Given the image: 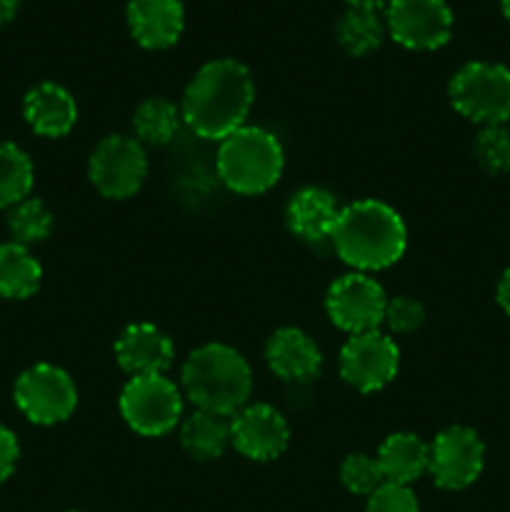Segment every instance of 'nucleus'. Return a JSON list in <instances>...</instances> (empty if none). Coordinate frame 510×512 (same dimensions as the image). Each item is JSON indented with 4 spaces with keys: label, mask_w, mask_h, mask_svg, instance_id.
Listing matches in <instances>:
<instances>
[{
    "label": "nucleus",
    "mask_w": 510,
    "mask_h": 512,
    "mask_svg": "<svg viewBox=\"0 0 510 512\" xmlns=\"http://www.w3.org/2000/svg\"><path fill=\"white\" fill-rule=\"evenodd\" d=\"M255 100L250 70L233 58L205 63L183 93V123L198 138L225 140L248 120Z\"/></svg>",
    "instance_id": "f257e3e1"
},
{
    "label": "nucleus",
    "mask_w": 510,
    "mask_h": 512,
    "mask_svg": "<svg viewBox=\"0 0 510 512\" xmlns=\"http://www.w3.org/2000/svg\"><path fill=\"white\" fill-rule=\"evenodd\" d=\"M330 243L355 273H370L390 268L403 258L408 230L398 210L383 200H355L340 210Z\"/></svg>",
    "instance_id": "f03ea898"
},
{
    "label": "nucleus",
    "mask_w": 510,
    "mask_h": 512,
    "mask_svg": "<svg viewBox=\"0 0 510 512\" xmlns=\"http://www.w3.org/2000/svg\"><path fill=\"white\" fill-rule=\"evenodd\" d=\"M183 393L195 410L233 418L248 405L253 373L243 355L223 343L200 345L183 365Z\"/></svg>",
    "instance_id": "7ed1b4c3"
},
{
    "label": "nucleus",
    "mask_w": 510,
    "mask_h": 512,
    "mask_svg": "<svg viewBox=\"0 0 510 512\" xmlns=\"http://www.w3.org/2000/svg\"><path fill=\"white\" fill-rule=\"evenodd\" d=\"M218 178L238 195L268 193L283 175L285 153L280 140L258 125H243L220 140Z\"/></svg>",
    "instance_id": "20e7f679"
},
{
    "label": "nucleus",
    "mask_w": 510,
    "mask_h": 512,
    "mask_svg": "<svg viewBox=\"0 0 510 512\" xmlns=\"http://www.w3.org/2000/svg\"><path fill=\"white\" fill-rule=\"evenodd\" d=\"M450 105L463 118L478 125H508L510 120V68L490 60L465 63L450 78Z\"/></svg>",
    "instance_id": "39448f33"
},
{
    "label": "nucleus",
    "mask_w": 510,
    "mask_h": 512,
    "mask_svg": "<svg viewBox=\"0 0 510 512\" xmlns=\"http://www.w3.org/2000/svg\"><path fill=\"white\" fill-rule=\"evenodd\" d=\"M120 415L143 438H160L180 423L183 393L165 375L130 378L120 393Z\"/></svg>",
    "instance_id": "423d86ee"
},
{
    "label": "nucleus",
    "mask_w": 510,
    "mask_h": 512,
    "mask_svg": "<svg viewBox=\"0 0 510 512\" xmlns=\"http://www.w3.org/2000/svg\"><path fill=\"white\" fill-rule=\"evenodd\" d=\"M88 178L105 198H133L148 178L145 148L130 135H108L90 153Z\"/></svg>",
    "instance_id": "0eeeda50"
},
{
    "label": "nucleus",
    "mask_w": 510,
    "mask_h": 512,
    "mask_svg": "<svg viewBox=\"0 0 510 512\" xmlns=\"http://www.w3.org/2000/svg\"><path fill=\"white\" fill-rule=\"evenodd\" d=\"M15 405L35 425H55L68 420L78 405V390L63 368L38 363L25 370L13 388Z\"/></svg>",
    "instance_id": "6e6552de"
},
{
    "label": "nucleus",
    "mask_w": 510,
    "mask_h": 512,
    "mask_svg": "<svg viewBox=\"0 0 510 512\" xmlns=\"http://www.w3.org/2000/svg\"><path fill=\"white\" fill-rule=\"evenodd\" d=\"M385 305L388 295L383 285L368 273H355V270L335 280L325 295L330 323L350 335L378 330L383 325Z\"/></svg>",
    "instance_id": "1a4fd4ad"
},
{
    "label": "nucleus",
    "mask_w": 510,
    "mask_h": 512,
    "mask_svg": "<svg viewBox=\"0 0 510 512\" xmlns=\"http://www.w3.org/2000/svg\"><path fill=\"white\" fill-rule=\"evenodd\" d=\"M385 30L408 50H438L453 35V10L445 0H390Z\"/></svg>",
    "instance_id": "9d476101"
},
{
    "label": "nucleus",
    "mask_w": 510,
    "mask_h": 512,
    "mask_svg": "<svg viewBox=\"0 0 510 512\" xmlns=\"http://www.w3.org/2000/svg\"><path fill=\"white\" fill-rule=\"evenodd\" d=\"M400 368V350L388 333L350 335L340 350V378L358 393H375L393 383Z\"/></svg>",
    "instance_id": "9b49d317"
},
{
    "label": "nucleus",
    "mask_w": 510,
    "mask_h": 512,
    "mask_svg": "<svg viewBox=\"0 0 510 512\" xmlns=\"http://www.w3.org/2000/svg\"><path fill=\"white\" fill-rule=\"evenodd\" d=\"M485 468V443L473 428L450 425L430 443L428 473L443 490H465Z\"/></svg>",
    "instance_id": "f8f14e48"
},
{
    "label": "nucleus",
    "mask_w": 510,
    "mask_h": 512,
    "mask_svg": "<svg viewBox=\"0 0 510 512\" xmlns=\"http://www.w3.org/2000/svg\"><path fill=\"white\" fill-rule=\"evenodd\" d=\"M288 440V423L273 405L248 403L230 418V445L255 463L278 460L288 450Z\"/></svg>",
    "instance_id": "ddd939ff"
},
{
    "label": "nucleus",
    "mask_w": 510,
    "mask_h": 512,
    "mask_svg": "<svg viewBox=\"0 0 510 512\" xmlns=\"http://www.w3.org/2000/svg\"><path fill=\"white\" fill-rule=\"evenodd\" d=\"M173 340L153 323H133L115 340V360L130 378L165 375L173 365Z\"/></svg>",
    "instance_id": "4468645a"
},
{
    "label": "nucleus",
    "mask_w": 510,
    "mask_h": 512,
    "mask_svg": "<svg viewBox=\"0 0 510 512\" xmlns=\"http://www.w3.org/2000/svg\"><path fill=\"white\" fill-rule=\"evenodd\" d=\"M130 35L145 50H165L175 45L185 28L183 0H128Z\"/></svg>",
    "instance_id": "2eb2a0df"
},
{
    "label": "nucleus",
    "mask_w": 510,
    "mask_h": 512,
    "mask_svg": "<svg viewBox=\"0 0 510 512\" xmlns=\"http://www.w3.org/2000/svg\"><path fill=\"white\" fill-rule=\"evenodd\" d=\"M265 363L285 383H310L320 375L323 353L303 330L280 328L265 343Z\"/></svg>",
    "instance_id": "dca6fc26"
},
{
    "label": "nucleus",
    "mask_w": 510,
    "mask_h": 512,
    "mask_svg": "<svg viewBox=\"0 0 510 512\" xmlns=\"http://www.w3.org/2000/svg\"><path fill=\"white\" fill-rule=\"evenodd\" d=\"M340 205L335 200L333 193H328L325 188H300L298 193H293V198L288 200V208H285V223L288 230L300 238L303 243L320 245L325 240L333 238L335 223L340 218Z\"/></svg>",
    "instance_id": "f3484780"
},
{
    "label": "nucleus",
    "mask_w": 510,
    "mask_h": 512,
    "mask_svg": "<svg viewBox=\"0 0 510 512\" xmlns=\"http://www.w3.org/2000/svg\"><path fill=\"white\" fill-rule=\"evenodd\" d=\"M23 115L40 138H63L78 123V105L63 85L38 83L25 93Z\"/></svg>",
    "instance_id": "a211bd4d"
},
{
    "label": "nucleus",
    "mask_w": 510,
    "mask_h": 512,
    "mask_svg": "<svg viewBox=\"0 0 510 512\" xmlns=\"http://www.w3.org/2000/svg\"><path fill=\"white\" fill-rule=\"evenodd\" d=\"M375 458L383 470L385 483L410 485L428 473L430 445L415 433H393L383 440Z\"/></svg>",
    "instance_id": "6ab92c4d"
},
{
    "label": "nucleus",
    "mask_w": 510,
    "mask_h": 512,
    "mask_svg": "<svg viewBox=\"0 0 510 512\" xmlns=\"http://www.w3.org/2000/svg\"><path fill=\"white\" fill-rule=\"evenodd\" d=\"M180 445L195 460H218L230 445V420L225 415L195 410L180 425Z\"/></svg>",
    "instance_id": "aec40b11"
},
{
    "label": "nucleus",
    "mask_w": 510,
    "mask_h": 512,
    "mask_svg": "<svg viewBox=\"0 0 510 512\" xmlns=\"http://www.w3.org/2000/svg\"><path fill=\"white\" fill-rule=\"evenodd\" d=\"M43 280V268L25 245L0 243V298H33Z\"/></svg>",
    "instance_id": "412c9836"
},
{
    "label": "nucleus",
    "mask_w": 510,
    "mask_h": 512,
    "mask_svg": "<svg viewBox=\"0 0 510 512\" xmlns=\"http://www.w3.org/2000/svg\"><path fill=\"white\" fill-rule=\"evenodd\" d=\"M335 38L345 53L353 58H363L383 43L385 20H380L378 10L348 8L335 23Z\"/></svg>",
    "instance_id": "4be33fe9"
},
{
    "label": "nucleus",
    "mask_w": 510,
    "mask_h": 512,
    "mask_svg": "<svg viewBox=\"0 0 510 512\" xmlns=\"http://www.w3.org/2000/svg\"><path fill=\"white\" fill-rule=\"evenodd\" d=\"M183 123V113L168 98H145L133 113L135 140L140 145H168Z\"/></svg>",
    "instance_id": "5701e85b"
},
{
    "label": "nucleus",
    "mask_w": 510,
    "mask_h": 512,
    "mask_svg": "<svg viewBox=\"0 0 510 512\" xmlns=\"http://www.w3.org/2000/svg\"><path fill=\"white\" fill-rule=\"evenodd\" d=\"M35 173L33 160L15 143H0V208H13L20 200L30 198Z\"/></svg>",
    "instance_id": "b1692460"
},
{
    "label": "nucleus",
    "mask_w": 510,
    "mask_h": 512,
    "mask_svg": "<svg viewBox=\"0 0 510 512\" xmlns=\"http://www.w3.org/2000/svg\"><path fill=\"white\" fill-rule=\"evenodd\" d=\"M8 230L13 243L18 245H33L40 243L53 230V215L45 208L43 200L25 198L18 205H13L8 213Z\"/></svg>",
    "instance_id": "393cba45"
},
{
    "label": "nucleus",
    "mask_w": 510,
    "mask_h": 512,
    "mask_svg": "<svg viewBox=\"0 0 510 512\" xmlns=\"http://www.w3.org/2000/svg\"><path fill=\"white\" fill-rule=\"evenodd\" d=\"M475 160L493 175L510 173V128L508 125H483L475 138Z\"/></svg>",
    "instance_id": "a878e982"
},
{
    "label": "nucleus",
    "mask_w": 510,
    "mask_h": 512,
    "mask_svg": "<svg viewBox=\"0 0 510 512\" xmlns=\"http://www.w3.org/2000/svg\"><path fill=\"white\" fill-rule=\"evenodd\" d=\"M340 480H343V485L350 493L365 495V498H370L385 483L378 458L365 453H353L343 460V465H340Z\"/></svg>",
    "instance_id": "bb28decb"
},
{
    "label": "nucleus",
    "mask_w": 510,
    "mask_h": 512,
    "mask_svg": "<svg viewBox=\"0 0 510 512\" xmlns=\"http://www.w3.org/2000/svg\"><path fill=\"white\" fill-rule=\"evenodd\" d=\"M425 323V308L415 298L408 295H398V298L388 300L383 315V325L395 335L415 333L420 325Z\"/></svg>",
    "instance_id": "cd10ccee"
},
{
    "label": "nucleus",
    "mask_w": 510,
    "mask_h": 512,
    "mask_svg": "<svg viewBox=\"0 0 510 512\" xmlns=\"http://www.w3.org/2000/svg\"><path fill=\"white\" fill-rule=\"evenodd\" d=\"M365 512H420V505L410 485L383 483L368 498Z\"/></svg>",
    "instance_id": "c85d7f7f"
},
{
    "label": "nucleus",
    "mask_w": 510,
    "mask_h": 512,
    "mask_svg": "<svg viewBox=\"0 0 510 512\" xmlns=\"http://www.w3.org/2000/svg\"><path fill=\"white\" fill-rule=\"evenodd\" d=\"M18 458H20L18 438H15L13 430L0 425V483H5V480L15 473Z\"/></svg>",
    "instance_id": "c756f323"
},
{
    "label": "nucleus",
    "mask_w": 510,
    "mask_h": 512,
    "mask_svg": "<svg viewBox=\"0 0 510 512\" xmlns=\"http://www.w3.org/2000/svg\"><path fill=\"white\" fill-rule=\"evenodd\" d=\"M498 305L500 308L505 310V313L510 315V268L505 270L503 273V278H500V283H498Z\"/></svg>",
    "instance_id": "7c9ffc66"
},
{
    "label": "nucleus",
    "mask_w": 510,
    "mask_h": 512,
    "mask_svg": "<svg viewBox=\"0 0 510 512\" xmlns=\"http://www.w3.org/2000/svg\"><path fill=\"white\" fill-rule=\"evenodd\" d=\"M18 8H20V0H0V28L8 25L10 20L15 18Z\"/></svg>",
    "instance_id": "2f4dec72"
},
{
    "label": "nucleus",
    "mask_w": 510,
    "mask_h": 512,
    "mask_svg": "<svg viewBox=\"0 0 510 512\" xmlns=\"http://www.w3.org/2000/svg\"><path fill=\"white\" fill-rule=\"evenodd\" d=\"M348 8H363V10H380L390 3V0H345Z\"/></svg>",
    "instance_id": "473e14b6"
},
{
    "label": "nucleus",
    "mask_w": 510,
    "mask_h": 512,
    "mask_svg": "<svg viewBox=\"0 0 510 512\" xmlns=\"http://www.w3.org/2000/svg\"><path fill=\"white\" fill-rule=\"evenodd\" d=\"M500 8H503V15L510 20V0H500Z\"/></svg>",
    "instance_id": "72a5a7b5"
},
{
    "label": "nucleus",
    "mask_w": 510,
    "mask_h": 512,
    "mask_svg": "<svg viewBox=\"0 0 510 512\" xmlns=\"http://www.w3.org/2000/svg\"><path fill=\"white\" fill-rule=\"evenodd\" d=\"M70 512H80V510H70Z\"/></svg>",
    "instance_id": "f704fd0d"
}]
</instances>
